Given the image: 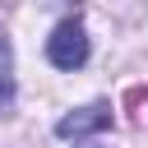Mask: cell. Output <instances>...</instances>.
Masks as SVG:
<instances>
[{"instance_id":"1","label":"cell","mask_w":148,"mask_h":148,"mask_svg":"<svg viewBox=\"0 0 148 148\" xmlns=\"http://www.w3.org/2000/svg\"><path fill=\"white\" fill-rule=\"evenodd\" d=\"M46 60H51L56 69H79V65L88 60V32H83L79 18L56 23V32L46 37Z\"/></svg>"},{"instance_id":"2","label":"cell","mask_w":148,"mask_h":148,"mask_svg":"<svg viewBox=\"0 0 148 148\" xmlns=\"http://www.w3.org/2000/svg\"><path fill=\"white\" fill-rule=\"evenodd\" d=\"M106 125H111V106L106 102H92V106H79L69 116H60L56 120V134L60 139H88V134H102Z\"/></svg>"},{"instance_id":"4","label":"cell","mask_w":148,"mask_h":148,"mask_svg":"<svg viewBox=\"0 0 148 148\" xmlns=\"http://www.w3.org/2000/svg\"><path fill=\"white\" fill-rule=\"evenodd\" d=\"M83 148H106V143H83Z\"/></svg>"},{"instance_id":"3","label":"cell","mask_w":148,"mask_h":148,"mask_svg":"<svg viewBox=\"0 0 148 148\" xmlns=\"http://www.w3.org/2000/svg\"><path fill=\"white\" fill-rule=\"evenodd\" d=\"M14 111V51H9V37L0 32V120Z\"/></svg>"}]
</instances>
